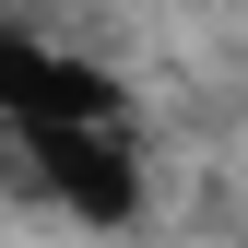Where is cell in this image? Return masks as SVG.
<instances>
[{
    "label": "cell",
    "mask_w": 248,
    "mask_h": 248,
    "mask_svg": "<svg viewBox=\"0 0 248 248\" xmlns=\"http://www.w3.org/2000/svg\"><path fill=\"white\" fill-rule=\"evenodd\" d=\"M0 118L36 130V118H118V83L95 59H59L47 36H0Z\"/></svg>",
    "instance_id": "7a4b0ae2"
},
{
    "label": "cell",
    "mask_w": 248,
    "mask_h": 248,
    "mask_svg": "<svg viewBox=\"0 0 248 248\" xmlns=\"http://www.w3.org/2000/svg\"><path fill=\"white\" fill-rule=\"evenodd\" d=\"M12 154L36 166V189L59 213H95V225H118V213L142 201V154L118 118H36V130H12Z\"/></svg>",
    "instance_id": "6da1fadb"
}]
</instances>
